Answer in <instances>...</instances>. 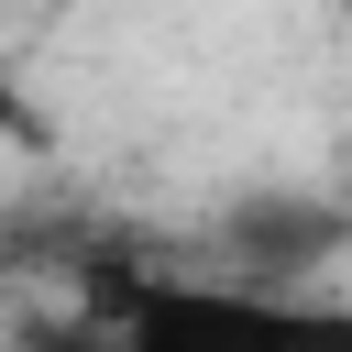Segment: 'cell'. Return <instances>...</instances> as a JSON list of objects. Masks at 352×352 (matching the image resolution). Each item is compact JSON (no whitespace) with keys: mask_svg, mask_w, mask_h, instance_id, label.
<instances>
[{"mask_svg":"<svg viewBox=\"0 0 352 352\" xmlns=\"http://www.w3.org/2000/svg\"><path fill=\"white\" fill-rule=\"evenodd\" d=\"M110 352H352V319L297 308V297H275V286L187 275V286H143Z\"/></svg>","mask_w":352,"mask_h":352,"instance_id":"obj_1","label":"cell"},{"mask_svg":"<svg viewBox=\"0 0 352 352\" xmlns=\"http://www.w3.org/2000/svg\"><path fill=\"white\" fill-rule=\"evenodd\" d=\"M341 22H352V0H341Z\"/></svg>","mask_w":352,"mask_h":352,"instance_id":"obj_2","label":"cell"}]
</instances>
